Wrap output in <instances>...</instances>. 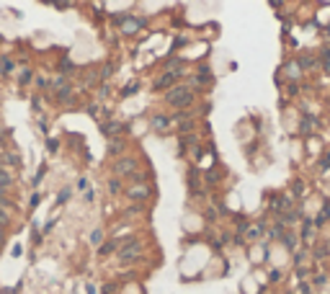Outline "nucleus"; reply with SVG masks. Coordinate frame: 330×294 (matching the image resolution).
<instances>
[{
  "label": "nucleus",
  "instance_id": "11",
  "mask_svg": "<svg viewBox=\"0 0 330 294\" xmlns=\"http://www.w3.org/2000/svg\"><path fill=\"white\" fill-rule=\"evenodd\" d=\"M152 127H155V129H168L170 127V116H163V114H158V116H152Z\"/></svg>",
  "mask_w": 330,
  "mask_h": 294
},
{
  "label": "nucleus",
  "instance_id": "3",
  "mask_svg": "<svg viewBox=\"0 0 330 294\" xmlns=\"http://www.w3.org/2000/svg\"><path fill=\"white\" fill-rule=\"evenodd\" d=\"M137 173V157H131V155H121L116 157V163H114V175H135Z\"/></svg>",
  "mask_w": 330,
  "mask_h": 294
},
{
  "label": "nucleus",
  "instance_id": "17",
  "mask_svg": "<svg viewBox=\"0 0 330 294\" xmlns=\"http://www.w3.org/2000/svg\"><path fill=\"white\" fill-rule=\"evenodd\" d=\"M108 152H111V155H124V140H114L111 145H108Z\"/></svg>",
  "mask_w": 330,
  "mask_h": 294
},
{
  "label": "nucleus",
  "instance_id": "21",
  "mask_svg": "<svg viewBox=\"0 0 330 294\" xmlns=\"http://www.w3.org/2000/svg\"><path fill=\"white\" fill-rule=\"evenodd\" d=\"M108 189H111V194H119V191H121V181H119V178H111V181H108Z\"/></svg>",
  "mask_w": 330,
  "mask_h": 294
},
{
  "label": "nucleus",
  "instance_id": "19",
  "mask_svg": "<svg viewBox=\"0 0 330 294\" xmlns=\"http://www.w3.org/2000/svg\"><path fill=\"white\" fill-rule=\"evenodd\" d=\"M11 70H13V62H11L8 57H0V73L6 75V73H11Z\"/></svg>",
  "mask_w": 330,
  "mask_h": 294
},
{
  "label": "nucleus",
  "instance_id": "30",
  "mask_svg": "<svg viewBox=\"0 0 330 294\" xmlns=\"http://www.w3.org/2000/svg\"><path fill=\"white\" fill-rule=\"evenodd\" d=\"M292 191H294V194H302V191H304V184H302V181H294V184H292Z\"/></svg>",
  "mask_w": 330,
  "mask_h": 294
},
{
  "label": "nucleus",
  "instance_id": "7",
  "mask_svg": "<svg viewBox=\"0 0 330 294\" xmlns=\"http://www.w3.org/2000/svg\"><path fill=\"white\" fill-rule=\"evenodd\" d=\"M101 132H103V137H116V134L124 132V124L121 122H108V124L101 127Z\"/></svg>",
  "mask_w": 330,
  "mask_h": 294
},
{
  "label": "nucleus",
  "instance_id": "27",
  "mask_svg": "<svg viewBox=\"0 0 330 294\" xmlns=\"http://www.w3.org/2000/svg\"><path fill=\"white\" fill-rule=\"evenodd\" d=\"M258 235H260V224H258V227H250V230H248V240H255Z\"/></svg>",
  "mask_w": 330,
  "mask_h": 294
},
{
  "label": "nucleus",
  "instance_id": "4",
  "mask_svg": "<svg viewBox=\"0 0 330 294\" xmlns=\"http://www.w3.org/2000/svg\"><path fill=\"white\" fill-rule=\"evenodd\" d=\"M126 196H129L131 201H137V204H140V201H147V199L152 196V189H150L147 184H135V186H129V189H126Z\"/></svg>",
  "mask_w": 330,
  "mask_h": 294
},
{
  "label": "nucleus",
  "instance_id": "31",
  "mask_svg": "<svg viewBox=\"0 0 330 294\" xmlns=\"http://www.w3.org/2000/svg\"><path fill=\"white\" fill-rule=\"evenodd\" d=\"M0 207H11V201H8V196H6L3 189H0Z\"/></svg>",
  "mask_w": 330,
  "mask_h": 294
},
{
  "label": "nucleus",
  "instance_id": "22",
  "mask_svg": "<svg viewBox=\"0 0 330 294\" xmlns=\"http://www.w3.org/2000/svg\"><path fill=\"white\" fill-rule=\"evenodd\" d=\"M111 73H114V67H111V65H106V67H101V70H98V78H101V80H106Z\"/></svg>",
  "mask_w": 330,
  "mask_h": 294
},
{
  "label": "nucleus",
  "instance_id": "25",
  "mask_svg": "<svg viewBox=\"0 0 330 294\" xmlns=\"http://www.w3.org/2000/svg\"><path fill=\"white\" fill-rule=\"evenodd\" d=\"M18 80H21V85H26V83H31V70H24L18 75Z\"/></svg>",
  "mask_w": 330,
  "mask_h": 294
},
{
  "label": "nucleus",
  "instance_id": "20",
  "mask_svg": "<svg viewBox=\"0 0 330 294\" xmlns=\"http://www.w3.org/2000/svg\"><path fill=\"white\" fill-rule=\"evenodd\" d=\"M287 75H289L292 80H294V78H299V75H302V67H297L294 62H292V65H287Z\"/></svg>",
  "mask_w": 330,
  "mask_h": 294
},
{
  "label": "nucleus",
  "instance_id": "16",
  "mask_svg": "<svg viewBox=\"0 0 330 294\" xmlns=\"http://www.w3.org/2000/svg\"><path fill=\"white\" fill-rule=\"evenodd\" d=\"M304 243H315V224L312 222H304Z\"/></svg>",
  "mask_w": 330,
  "mask_h": 294
},
{
  "label": "nucleus",
  "instance_id": "14",
  "mask_svg": "<svg viewBox=\"0 0 330 294\" xmlns=\"http://www.w3.org/2000/svg\"><path fill=\"white\" fill-rule=\"evenodd\" d=\"M175 80H178V78H175V75H168V73H163V78H160V80L155 83V88H158V90H163V88H168V85H173Z\"/></svg>",
  "mask_w": 330,
  "mask_h": 294
},
{
  "label": "nucleus",
  "instance_id": "26",
  "mask_svg": "<svg viewBox=\"0 0 330 294\" xmlns=\"http://www.w3.org/2000/svg\"><path fill=\"white\" fill-rule=\"evenodd\" d=\"M207 181H209V184H219V173H217V170H209V173H207Z\"/></svg>",
  "mask_w": 330,
  "mask_h": 294
},
{
  "label": "nucleus",
  "instance_id": "2",
  "mask_svg": "<svg viewBox=\"0 0 330 294\" xmlns=\"http://www.w3.org/2000/svg\"><path fill=\"white\" fill-rule=\"evenodd\" d=\"M142 240L140 238H126L121 240V248H119V261L121 263H137L140 256H142Z\"/></svg>",
  "mask_w": 330,
  "mask_h": 294
},
{
  "label": "nucleus",
  "instance_id": "24",
  "mask_svg": "<svg viewBox=\"0 0 330 294\" xmlns=\"http://www.w3.org/2000/svg\"><path fill=\"white\" fill-rule=\"evenodd\" d=\"M299 62H302V67H315V57H310V54H304Z\"/></svg>",
  "mask_w": 330,
  "mask_h": 294
},
{
  "label": "nucleus",
  "instance_id": "15",
  "mask_svg": "<svg viewBox=\"0 0 330 294\" xmlns=\"http://www.w3.org/2000/svg\"><path fill=\"white\" fill-rule=\"evenodd\" d=\"M289 207H292V196H281V199H276V201H274V209H279V212L289 209Z\"/></svg>",
  "mask_w": 330,
  "mask_h": 294
},
{
  "label": "nucleus",
  "instance_id": "13",
  "mask_svg": "<svg viewBox=\"0 0 330 294\" xmlns=\"http://www.w3.org/2000/svg\"><path fill=\"white\" fill-rule=\"evenodd\" d=\"M119 243H121V240H108L106 245H101V248H98V256L103 258V256H108V253H114V251H116V245H119Z\"/></svg>",
  "mask_w": 330,
  "mask_h": 294
},
{
  "label": "nucleus",
  "instance_id": "33",
  "mask_svg": "<svg viewBox=\"0 0 330 294\" xmlns=\"http://www.w3.org/2000/svg\"><path fill=\"white\" fill-rule=\"evenodd\" d=\"M135 90H137V83H131V85H126V88H124V96H129V93H135Z\"/></svg>",
  "mask_w": 330,
  "mask_h": 294
},
{
  "label": "nucleus",
  "instance_id": "28",
  "mask_svg": "<svg viewBox=\"0 0 330 294\" xmlns=\"http://www.w3.org/2000/svg\"><path fill=\"white\" fill-rule=\"evenodd\" d=\"M315 124H317L315 119H304V124H302V132H310V129H312Z\"/></svg>",
  "mask_w": 330,
  "mask_h": 294
},
{
  "label": "nucleus",
  "instance_id": "1",
  "mask_svg": "<svg viewBox=\"0 0 330 294\" xmlns=\"http://www.w3.org/2000/svg\"><path fill=\"white\" fill-rule=\"evenodd\" d=\"M165 101L173 108H186V106L193 103V90L188 85H175V88H170L165 93Z\"/></svg>",
  "mask_w": 330,
  "mask_h": 294
},
{
  "label": "nucleus",
  "instance_id": "6",
  "mask_svg": "<svg viewBox=\"0 0 330 294\" xmlns=\"http://www.w3.org/2000/svg\"><path fill=\"white\" fill-rule=\"evenodd\" d=\"M183 70H186V62H183V60H168V62H165V73H168V75L181 78Z\"/></svg>",
  "mask_w": 330,
  "mask_h": 294
},
{
  "label": "nucleus",
  "instance_id": "18",
  "mask_svg": "<svg viewBox=\"0 0 330 294\" xmlns=\"http://www.w3.org/2000/svg\"><path fill=\"white\" fill-rule=\"evenodd\" d=\"M8 224H11V214H8V209H6V207H0V230L8 227Z\"/></svg>",
  "mask_w": 330,
  "mask_h": 294
},
{
  "label": "nucleus",
  "instance_id": "8",
  "mask_svg": "<svg viewBox=\"0 0 330 294\" xmlns=\"http://www.w3.org/2000/svg\"><path fill=\"white\" fill-rule=\"evenodd\" d=\"M193 83L196 85H207V83H212V70L207 65H202L199 70H196V75H193Z\"/></svg>",
  "mask_w": 330,
  "mask_h": 294
},
{
  "label": "nucleus",
  "instance_id": "10",
  "mask_svg": "<svg viewBox=\"0 0 330 294\" xmlns=\"http://www.w3.org/2000/svg\"><path fill=\"white\" fill-rule=\"evenodd\" d=\"M0 163H3V165H21V155L13 152V150H8V152L0 155Z\"/></svg>",
  "mask_w": 330,
  "mask_h": 294
},
{
  "label": "nucleus",
  "instance_id": "34",
  "mask_svg": "<svg viewBox=\"0 0 330 294\" xmlns=\"http://www.w3.org/2000/svg\"><path fill=\"white\" fill-rule=\"evenodd\" d=\"M193 142H196L193 134H186V137H183V145H193Z\"/></svg>",
  "mask_w": 330,
  "mask_h": 294
},
{
  "label": "nucleus",
  "instance_id": "5",
  "mask_svg": "<svg viewBox=\"0 0 330 294\" xmlns=\"http://www.w3.org/2000/svg\"><path fill=\"white\" fill-rule=\"evenodd\" d=\"M54 85H57V93H54V98H57L59 103H70V101H73V90H70L68 80H64V75H59V78L54 80Z\"/></svg>",
  "mask_w": 330,
  "mask_h": 294
},
{
  "label": "nucleus",
  "instance_id": "9",
  "mask_svg": "<svg viewBox=\"0 0 330 294\" xmlns=\"http://www.w3.org/2000/svg\"><path fill=\"white\" fill-rule=\"evenodd\" d=\"M142 26H145V21H140V18H129V16H126V21L121 24L124 34H135V31H140Z\"/></svg>",
  "mask_w": 330,
  "mask_h": 294
},
{
  "label": "nucleus",
  "instance_id": "36",
  "mask_svg": "<svg viewBox=\"0 0 330 294\" xmlns=\"http://www.w3.org/2000/svg\"><path fill=\"white\" fill-rule=\"evenodd\" d=\"M3 240H6V235H3V230H0V245H3Z\"/></svg>",
  "mask_w": 330,
  "mask_h": 294
},
{
  "label": "nucleus",
  "instance_id": "23",
  "mask_svg": "<svg viewBox=\"0 0 330 294\" xmlns=\"http://www.w3.org/2000/svg\"><path fill=\"white\" fill-rule=\"evenodd\" d=\"M284 245H287L289 251H294V245H297V238H294V235H284Z\"/></svg>",
  "mask_w": 330,
  "mask_h": 294
},
{
  "label": "nucleus",
  "instance_id": "32",
  "mask_svg": "<svg viewBox=\"0 0 330 294\" xmlns=\"http://www.w3.org/2000/svg\"><path fill=\"white\" fill-rule=\"evenodd\" d=\"M101 235H103V232H101V230H96V232L91 235V243H93V245H101Z\"/></svg>",
  "mask_w": 330,
  "mask_h": 294
},
{
  "label": "nucleus",
  "instance_id": "29",
  "mask_svg": "<svg viewBox=\"0 0 330 294\" xmlns=\"http://www.w3.org/2000/svg\"><path fill=\"white\" fill-rule=\"evenodd\" d=\"M312 284H315V286H325V284H327V276H325V274H320V276H315V281H312Z\"/></svg>",
  "mask_w": 330,
  "mask_h": 294
},
{
  "label": "nucleus",
  "instance_id": "35",
  "mask_svg": "<svg viewBox=\"0 0 330 294\" xmlns=\"http://www.w3.org/2000/svg\"><path fill=\"white\" fill-rule=\"evenodd\" d=\"M78 189H80V191H83V189H88V181H85V178H80V181H78Z\"/></svg>",
  "mask_w": 330,
  "mask_h": 294
},
{
  "label": "nucleus",
  "instance_id": "12",
  "mask_svg": "<svg viewBox=\"0 0 330 294\" xmlns=\"http://www.w3.org/2000/svg\"><path fill=\"white\" fill-rule=\"evenodd\" d=\"M13 186V178H11V173L6 170V168H0V189L3 191H8Z\"/></svg>",
  "mask_w": 330,
  "mask_h": 294
}]
</instances>
